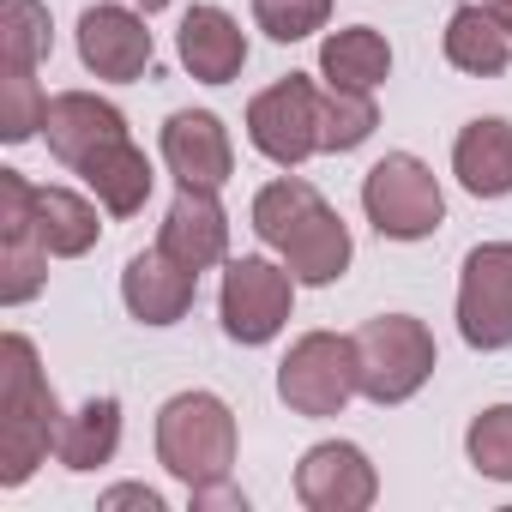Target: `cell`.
Masks as SVG:
<instances>
[{"label": "cell", "instance_id": "obj_13", "mask_svg": "<svg viewBox=\"0 0 512 512\" xmlns=\"http://www.w3.org/2000/svg\"><path fill=\"white\" fill-rule=\"evenodd\" d=\"M43 139H49V151H55L67 169H85L97 151H109V145L127 139V121H121L115 103H103V97H91V91H61V97H49Z\"/></svg>", "mask_w": 512, "mask_h": 512}, {"label": "cell", "instance_id": "obj_18", "mask_svg": "<svg viewBox=\"0 0 512 512\" xmlns=\"http://www.w3.org/2000/svg\"><path fill=\"white\" fill-rule=\"evenodd\" d=\"M452 175L476 199H506L512 193V121H500V115L470 121L452 145Z\"/></svg>", "mask_w": 512, "mask_h": 512}, {"label": "cell", "instance_id": "obj_29", "mask_svg": "<svg viewBox=\"0 0 512 512\" xmlns=\"http://www.w3.org/2000/svg\"><path fill=\"white\" fill-rule=\"evenodd\" d=\"M187 500H193V506H229V512H247V494H235L229 476H223V482H205V488H187Z\"/></svg>", "mask_w": 512, "mask_h": 512}, {"label": "cell", "instance_id": "obj_8", "mask_svg": "<svg viewBox=\"0 0 512 512\" xmlns=\"http://www.w3.org/2000/svg\"><path fill=\"white\" fill-rule=\"evenodd\" d=\"M320 97L326 91H314V79H302V73H290L272 91H260V97L247 103V139H253V151L272 157L278 169L308 163L320 151Z\"/></svg>", "mask_w": 512, "mask_h": 512}, {"label": "cell", "instance_id": "obj_28", "mask_svg": "<svg viewBox=\"0 0 512 512\" xmlns=\"http://www.w3.org/2000/svg\"><path fill=\"white\" fill-rule=\"evenodd\" d=\"M253 19L272 43H302L332 19V0H253Z\"/></svg>", "mask_w": 512, "mask_h": 512}, {"label": "cell", "instance_id": "obj_17", "mask_svg": "<svg viewBox=\"0 0 512 512\" xmlns=\"http://www.w3.org/2000/svg\"><path fill=\"white\" fill-rule=\"evenodd\" d=\"M175 43H181V67L193 79H205V85H229L247 67V37H241V25L223 7H193L181 19Z\"/></svg>", "mask_w": 512, "mask_h": 512}, {"label": "cell", "instance_id": "obj_10", "mask_svg": "<svg viewBox=\"0 0 512 512\" xmlns=\"http://www.w3.org/2000/svg\"><path fill=\"white\" fill-rule=\"evenodd\" d=\"M458 332L470 350L512 344V241L470 247L464 278H458Z\"/></svg>", "mask_w": 512, "mask_h": 512}, {"label": "cell", "instance_id": "obj_5", "mask_svg": "<svg viewBox=\"0 0 512 512\" xmlns=\"http://www.w3.org/2000/svg\"><path fill=\"white\" fill-rule=\"evenodd\" d=\"M362 211H368V223H374L386 241H422V235L440 229L446 193H440V181H434V169H428L422 157L392 151V157H380V163L368 169V181H362Z\"/></svg>", "mask_w": 512, "mask_h": 512}, {"label": "cell", "instance_id": "obj_24", "mask_svg": "<svg viewBox=\"0 0 512 512\" xmlns=\"http://www.w3.org/2000/svg\"><path fill=\"white\" fill-rule=\"evenodd\" d=\"M49 43H55V31H49V7H43V0H0V55H7V67L37 73Z\"/></svg>", "mask_w": 512, "mask_h": 512}, {"label": "cell", "instance_id": "obj_12", "mask_svg": "<svg viewBox=\"0 0 512 512\" xmlns=\"http://www.w3.org/2000/svg\"><path fill=\"white\" fill-rule=\"evenodd\" d=\"M163 163L181 187H223L235 169V145L211 109H175L163 121Z\"/></svg>", "mask_w": 512, "mask_h": 512}, {"label": "cell", "instance_id": "obj_3", "mask_svg": "<svg viewBox=\"0 0 512 512\" xmlns=\"http://www.w3.org/2000/svg\"><path fill=\"white\" fill-rule=\"evenodd\" d=\"M157 458L175 482L205 488L223 482L235 464V416L217 392H181L157 416Z\"/></svg>", "mask_w": 512, "mask_h": 512}, {"label": "cell", "instance_id": "obj_11", "mask_svg": "<svg viewBox=\"0 0 512 512\" xmlns=\"http://www.w3.org/2000/svg\"><path fill=\"white\" fill-rule=\"evenodd\" d=\"M374 494H380V476H374L368 452L350 440H320L296 464V500L308 512H362V506H374Z\"/></svg>", "mask_w": 512, "mask_h": 512}, {"label": "cell", "instance_id": "obj_26", "mask_svg": "<svg viewBox=\"0 0 512 512\" xmlns=\"http://www.w3.org/2000/svg\"><path fill=\"white\" fill-rule=\"evenodd\" d=\"M43 115H49V97L37 91V73L7 67V79H0V139H7V145L31 139L43 127Z\"/></svg>", "mask_w": 512, "mask_h": 512}, {"label": "cell", "instance_id": "obj_25", "mask_svg": "<svg viewBox=\"0 0 512 512\" xmlns=\"http://www.w3.org/2000/svg\"><path fill=\"white\" fill-rule=\"evenodd\" d=\"M380 127L374 91H326L320 97V151H356Z\"/></svg>", "mask_w": 512, "mask_h": 512}, {"label": "cell", "instance_id": "obj_31", "mask_svg": "<svg viewBox=\"0 0 512 512\" xmlns=\"http://www.w3.org/2000/svg\"><path fill=\"white\" fill-rule=\"evenodd\" d=\"M482 7H488V13H494V19H500L506 31H512V0H482Z\"/></svg>", "mask_w": 512, "mask_h": 512}, {"label": "cell", "instance_id": "obj_4", "mask_svg": "<svg viewBox=\"0 0 512 512\" xmlns=\"http://www.w3.org/2000/svg\"><path fill=\"white\" fill-rule=\"evenodd\" d=\"M356 374H362V398L374 404H404L428 386L434 374V338L422 320L410 314H380L356 332Z\"/></svg>", "mask_w": 512, "mask_h": 512}, {"label": "cell", "instance_id": "obj_20", "mask_svg": "<svg viewBox=\"0 0 512 512\" xmlns=\"http://www.w3.org/2000/svg\"><path fill=\"white\" fill-rule=\"evenodd\" d=\"M320 73L332 91H380L386 73H392V49L380 31L368 25H350V31H332L326 49H320Z\"/></svg>", "mask_w": 512, "mask_h": 512}, {"label": "cell", "instance_id": "obj_9", "mask_svg": "<svg viewBox=\"0 0 512 512\" xmlns=\"http://www.w3.org/2000/svg\"><path fill=\"white\" fill-rule=\"evenodd\" d=\"M55 253L37 235V187L19 169H0V302L19 308L43 290Z\"/></svg>", "mask_w": 512, "mask_h": 512}, {"label": "cell", "instance_id": "obj_6", "mask_svg": "<svg viewBox=\"0 0 512 512\" xmlns=\"http://www.w3.org/2000/svg\"><path fill=\"white\" fill-rule=\"evenodd\" d=\"M356 392H362L356 338L308 332V338H296L290 356L278 362V398H284L296 416H338Z\"/></svg>", "mask_w": 512, "mask_h": 512}, {"label": "cell", "instance_id": "obj_23", "mask_svg": "<svg viewBox=\"0 0 512 512\" xmlns=\"http://www.w3.org/2000/svg\"><path fill=\"white\" fill-rule=\"evenodd\" d=\"M115 446H121V404H115V398H91L85 410L67 416L55 458H61L67 470H97V464L115 458Z\"/></svg>", "mask_w": 512, "mask_h": 512}, {"label": "cell", "instance_id": "obj_2", "mask_svg": "<svg viewBox=\"0 0 512 512\" xmlns=\"http://www.w3.org/2000/svg\"><path fill=\"white\" fill-rule=\"evenodd\" d=\"M61 404L37 368V344L7 332L0 338V488L31 482V470L61 446Z\"/></svg>", "mask_w": 512, "mask_h": 512}, {"label": "cell", "instance_id": "obj_15", "mask_svg": "<svg viewBox=\"0 0 512 512\" xmlns=\"http://www.w3.org/2000/svg\"><path fill=\"white\" fill-rule=\"evenodd\" d=\"M79 61L97 73V79H139L151 67V31L139 13L127 7H85L79 19Z\"/></svg>", "mask_w": 512, "mask_h": 512}, {"label": "cell", "instance_id": "obj_27", "mask_svg": "<svg viewBox=\"0 0 512 512\" xmlns=\"http://www.w3.org/2000/svg\"><path fill=\"white\" fill-rule=\"evenodd\" d=\"M464 446H470V464H476L482 476H494V482H512V404H494V410H482V416L470 422Z\"/></svg>", "mask_w": 512, "mask_h": 512}, {"label": "cell", "instance_id": "obj_7", "mask_svg": "<svg viewBox=\"0 0 512 512\" xmlns=\"http://www.w3.org/2000/svg\"><path fill=\"white\" fill-rule=\"evenodd\" d=\"M290 302H296V272L290 266H272L260 253L229 260L217 314H223V332L235 344H272L284 332V320H290Z\"/></svg>", "mask_w": 512, "mask_h": 512}, {"label": "cell", "instance_id": "obj_32", "mask_svg": "<svg viewBox=\"0 0 512 512\" xmlns=\"http://www.w3.org/2000/svg\"><path fill=\"white\" fill-rule=\"evenodd\" d=\"M133 7H145V13H157V7H169V0H133Z\"/></svg>", "mask_w": 512, "mask_h": 512}, {"label": "cell", "instance_id": "obj_21", "mask_svg": "<svg viewBox=\"0 0 512 512\" xmlns=\"http://www.w3.org/2000/svg\"><path fill=\"white\" fill-rule=\"evenodd\" d=\"M85 187L103 199V211H115V217H133L145 199H151V163H145V151L133 145V139H121V145H109V151H97L85 169Z\"/></svg>", "mask_w": 512, "mask_h": 512}, {"label": "cell", "instance_id": "obj_19", "mask_svg": "<svg viewBox=\"0 0 512 512\" xmlns=\"http://www.w3.org/2000/svg\"><path fill=\"white\" fill-rule=\"evenodd\" d=\"M446 61H452L458 73L494 79V73H506V61H512V31L482 7V0H470V7H458V13L446 19Z\"/></svg>", "mask_w": 512, "mask_h": 512}, {"label": "cell", "instance_id": "obj_22", "mask_svg": "<svg viewBox=\"0 0 512 512\" xmlns=\"http://www.w3.org/2000/svg\"><path fill=\"white\" fill-rule=\"evenodd\" d=\"M37 235L55 260H79V253L97 247L103 223H97V205L79 199L73 187H37Z\"/></svg>", "mask_w": 512, "mask_h": 512}, {"label": "cell", "instance_id": "obj_14", "mask_svg": "<svg viewBox=\"0 0 512 512\" xmlns=\"http://www.w3.org/2000/svg\"><path fill=\"white\" fill-rule=\"evenodd\" d=\"M193 296H199V272H187L181 260H169L163 247L133 253L127 272H121V302L145 326H175L193 308Z\"/></svg>", "mask_w": 512, "mask_h": 512}, {"label": "cell", "instance_id": "obj_30", "mask_svg": "<svg viewBox=\"0 0 512 512\" xmlns=\"http://www.w3.org/2000/svg\"><path fill=\"white\" fill-rule=\"evenodd\" d=\"M103 506H139V512H163V494H157V488H139V482H127V488H109V494H103Z\"/></svg>", "mask_w": 512, "mask_h": 512}, {"label": "cell", "instance_id": "obj_1", "mask_svg": "<svg viewBox=\"0 0 512 512\" xmlns=\"http://www.w3.org/2000/svg\"><path fill=\"white\" fill-rule=\"evenodd\" d=\"M253 229H260L266 247L284 253V266L296 272V284H332L350 266L344 217L302 175H284V181L260 187V199H253Z\"/></svg>", "mask_w": 512, "mask_h": 512}, {"label": "cell", "instance_id": "obj_16", "mask_svg": "<svg viewBox=\"0 0 512 512\" xmlns=\"http://www.w3.org/2000/svg\"><path fill=\"white\" fill-rule=\"evenodd\" d=\"M157 247L169 253V260H181L187 272L217 266L223 253H229V217H223L217 193H211V187H181L175 205H169V217H163Z\"/></svg>", "mask_w": 512, "mask_h": 512}]
</instances>
